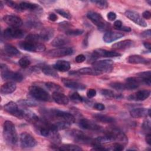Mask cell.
<instances>
[{"label": "cell", "instance_id": "1", "mask_svg": "<svg viewBox=\"0 0 151 151\" xmlns=\"http://www.w3.org/2000/svg\"><path fill=\"white\" fill-rule=\"evenodd\" d=\"M45 113L47 116V119L49 117L55 120L54 122L62 121L65 122L70 125L75 122L74 116L72 114L66 111L58 109H51L50 110H46Z\"/></svg>", "mask_w": 151, "mask_h": 151}, {"label": "cell", "instance_id": "2", "mask_svg": "<svg viewBox=\"0 0 151 151\" xmlns=\"http://www.w3.org/2000/svg\"><path fill=\"white\" fill-rule=\"evenodd\" d=\"M3 135L6 142L10 145H15L18 142V134L14 123L6 120L4 123Z\"/></svg>", "mask_w": 151, "mask_h": 151}, {"label": "cell", "instance_id": "3", "mask_svg": "<svg viewBox=\"0 0 151 151\" xmlns=\"http://www.w3.org/2000/svg\"><path fill=\"white\" fill-rule=\"evenodd\" d=\"M29 93L32 97L42 101H50L51 100L49 93L42 88L37 86H32L29 88Z\"/></svg>", "mask_w": 151, "mask_h": 151}, {"label": "cell", "instance_id": "4", "mask_svg": "<svg viewBox=\"0 0 151 151\" xmlns=\"http://www.w3.org/2000/svg\"><path fill=\"white\" fill-rule=\"evenodd\" d=\"M1 74L2 78L6 80L21 82L23 80V76L21 73L12 71L5 64H1Z\"/></svg>", "mask_w": 151, "mask_h": 151}, {"label": "cell", "instance_id": "5", "mask_svg": "<svg viewBox=\"0 0 151 151\" xmlns=\"http://www.w3.org/2000/svg\"><path fill=\"white\" fill-rule=\"evenodd\" d=\"M68 134H69V136L71 137V138L77 143L86 144V145H93V144L94 139L87 136L85 133H84L83 132L79 130H77V129L71 130L68 132Z\"/></svg>", "mask_w": 151, "mask_h": 151}, {"label": "cell", "instance_id": "6", "mask_svg": "<svg viewBox=\"0 0 151 151\" xmlns=\"http://www.w3.org/2000/svg\"><path fill=\"white\" fill-rule=\"evenodd\" d=\"M19 47L25 51L31 52H43L45 50V46L40 42H33L29 41H22L18 44Z\"/></svg>", "mask_w": 151, "mask_h": 151}, {"label": "cell", "instance_id": "7", "mask_svg": "<svg viewBox=\"0 0 151 151\" xmlns=\"http://www.w3.org/2000/svg\"><path fill=\"white\" fill-rule=\"evenodd\" d=\"M106 134L110 135L114 140L119 143L123 144L124 146L128 143V139L126 135L120 129L116 127H111L107 129Z\"/></svg>", "mask_w": 151, "mask_h": 151}, {"label": "cell", "instance_id": "8", "mask_svg": "<svg viewBox=\"0 0 151 151\" xmlns=\"http://www.w3.org/2000/svg\"><path fill=\"white\" fill-rule=\"evenodd\" d=\"M93 67L97 70L101 74L104 73H109L113 68V61L111 60L95 61L93 63Z\"/></svg>", "mask_w": 151, "mask_h": 151}, {"label": "cell", "instance_id": "9", "mask_svg": "<svg viewBox=\"0 0 151 151\" xmlns=\"http://www.w3.org/2000/svg\"><path fill=\"white\" fill-rule=\"evenodd\" d=\"M87 17L100 29L104 30L108 27L107 23L104 20L101 15L96 12H88L87 14Z\"/></svg>", "mask_w": 151, "mask_h": 151}, {"label": "cell", "instance_id": "10", "mask_svg": "<svg viewBox=\"0 0 151 151\" xmlns=\"http://www.w3.org/2000/svg\"><path fill=\"white\" fill-rule=\"evenodd\" d=\"M73 53V50L72 48L63 47L51 50L46 53V55L48 58H58L69 55L72 54Z\"/></svg>", "mask_w": 151, "mask_h": 151}, {"label": "cell", "instance_id": "11", "mask_svg": "<svg viewBox=\"0 0 151 151\" xmlns=\"http://www.w3.org/2000/svg\"><path fill=\"white\" fill-rule=\"evenodd\" d=\"M19 141L21 146L23 148L34 147L37 145L36 140L27 132H23L20 134Z\"/></svg>", "mask_w": 151, "mask_h": 151}, {"label": "cell", "instance_id": "12", "mask_svg": "<svg viewBox=\"0 0 151 151\" xmlns=\"http://www.w3.org/2000/svg\"><path fill=\"white\" fill-rule=\"evenodd\" d=\"M5 110L10 114L17 117L18 119H23V109H19L17 103L14 101H10L4 106Z\"/></svg>", "mask_w": 151, "mask_h": 151}, {"label": "cell", "instance_id": "13", "mask_svg": "<svg viewBox=\"0 0 151 151\" xmlns=\"http://www.w3.org/2000/svg\"><path fill=\"white\" fill-rule=\"evenodd\" d=\"M24 36V32L18 28H8L4 31V37L5 39H18Z\"/></svg>", "mask_w": 151, "mask_h": 151}, {"label": "cell", "instance_id": "14", "mask_svg": "<svg viewBox=\"0 0 151 151\" xmlns=\"http://www.w3.org/2000/svg\"><path fill=\"white\" fill-rule=\"evenodd\" d=\"M124 15L129 19L134 22L135 24L143 27H147L146 22L143 19V18L140 15V14L133 11H126Z\"/></svg>", "mask_w": 151, "mask_h": 151}, {"label": "cell", "instance_id": "15", "mask_svg": "<svg viewBox=\"0 0 151 151\" xmlns=\"http://www.w3.org/2000/svg\"><path fill=\"white\" fill-rule=\"evenodd\" d=\"M121 54L116 51H110L103 49H96L92 53V57L97 58L100 57H116L120 56Z\"/></svg>", "mask_w": 151, "mask_h": 151}, {"label": "cell", "instance_id": "16", "mask_svg": "<svg viewBox=\"0 0 151 151\" xmlns=\"http://www.w3.org/2000/svg\"><path fill=\"white\" fill-rule=\"evenodd\" d=\"M4 21L12 28H19L22 26L23 22L22 19L16 16L13 15H7L3 17Z\"/></svg>", "mask_w": 151, "mask_h": 151}, {"label": "cell", "instance_id": "17", "mask_svg": "<svg viewBox=\"0 0 151 151\" xmlns=\"http://www.w3.org/2000/svg\"><path fill=\"white\" fill-rule=\"evenodd\" d=\"M78 125L82 129L93 131H99L101 130L102 129L100 126L87 119H80L78 122Z\"/></svg>", "mask_w": 151, "mask_h": 151}, {"label": "cell", "instance_id": "18", "mask_svg": "<svg viewBox=\"0 0 151 151\" xmlns=\"http://www.w3.org/2000/svg\"><path fill=\"white\" fill-rule=\"evenodd\" d=\"M150 94V91L149 90H139L135 93L130 95L128 97V100L134 101H143L147 99Z\"/></svg>", "mask_w": 151, "mask_h": 151}, {"label": "cell", "instance_id": "19", "mask_svg": "<svg viewBox=\"0 0 151 151\" xmlns=\"http://www.w3.org/2000/svg\"><path fill=\"white\" fill-rule=\"evenodd\" d=\"M71 75H93L97 76L101 74L97 70L93 67H85L80 68L76 71H73L69 73Z\"/></svg>", "mask_w": 151, "mask_h": 151}, {"label": "cell", "instance_id": "20", "mask_svg": "<svg viewBox=\"0 0 151 151\" xmlns=\"http://www.w3.org/2000/svg\"><path fill=\"white\" fill-rule=\"evenodd\" d=\"M140 84H142V81L139 77H129L126 79L124 85L126 90H132L137 88Z\"/></svg>", "mask_w": 151, "mask_h": 151}, {"label": "cell", "instance_id": "21", "mask_svg": "<svg viewBox=\"0 0 151 151\" xmlns=\"http://www.w3.org/2000/svg\"><path fill=\"white\" fill-rule=\"evenodd\" d=\"M124 36V34L120 32L107 31L103 35V41L106 43H110Z\"/></svg>", "mask_w": 151, "mask_h": 151}, {"label": "cell", "instance_id": "22", "mask_svg": "<svg viewBox=\"0 0 151 151\" xmlns=\"http://www.w3.org/2000/svg\"><path fill=\"white\" fill-rule=\"evenodd\" d=\"M63 84L64 86L68 88L76 89V90H83L86 88V86L80 83H78L77 81H73L68 79H63L62 80Z\"/></svg>", "mask_w": 151, "mask_h": 151}, {"label": "cell", "instance_id": "23", "mask_svg": "<svg viewBox=\"0 0 151 151\" xmlns=\"http://www.w3.org/2000/svg\"><path fill=\"white\" fill-rule=\"evenodd\" d=\"M19 5L21 11H23L25 10H29V11L38 12L42 9L37 4L31 3V2H22L19 4Z\"/></svg>", "mask_w": 151, "mask_h": 151}, {"label": "cell", "instance_id": "24", "mask_svg": "<svg viewBox=\"0 0 151 151\" xmlns=\"http://www.w3.org/2000/svg\"><path fill=\"white\" fill-rule=\"evenodd\" d=\"M52 98L53 100L58 104L67 105L69 103L68 98L61 92H53Z\"/></svg>", "mask_w": 151, "mask_h": 151}, {"label": "cell", "instance_id": "25", "mask_svg": "<svg viewBox=\"0 0 151 151\" xmlns=\"http://www.w3.org/2000/svg\"><path fill=\"white\" fill-rule=\"evenodd\" d=\"M17 86L14 81H8L4 83L1 87V93L2 94H8L13 93L16 90Z\"/></svg>", "mask_w": 151, "mask_h": 151}, {"label": "cell", "instance_id": "26", "mask_svg": "<svg viewBox=\"0 0 151 151\" xmlns=\"http://www.w3.org/2000/svg\"><path fill=\"white\" fill-rule=\"evenodd\" d=\"M54 68L61 72H65L70 70V64L68 61L65 60L57 61L52 66Z\"/></svg>", "mask_w": 151, "mask_h": 151}, {"label": "cell", "instance_id": "27", "mask_svg": "<svg viewBox=\"0 0 151 151\" xmlns=\"http://www.w3.org/2000/svg\"><path fill=\"white\" fill-rule=\"evenodd\" d=\"M130 116L133 118H142L148 116V109L145 108H135L130 110Z\"/></svg>", "mask_w": 151, "mask_h": 151}, {"label": "cell", "instance_id": "28", "mask_svg": "<svg viewBox=\"0 0 151 151\" xmlns=\"http://www.w3.org/2000/svg\"><path fill=\"white\" fill-rule=\"evenodd\" d=\"M23 118L27 122L35 124L39 120L40 118L32 111L27 109H24Z\"/></svg>", "mask_w": 151, "mask_h": 151}, {"label": "cell", "instance_id": "29", "mask_svg": "<svg viewBox=\"0 0 151 151\" xmlns=\"http://www.w3.org/2000/svg\"><path fill=\"white\" fill-rule=\"evenodd\" d=\"M127 61L129 63L133 64H148L150 63V60H147L140 55H132L129 57Z\"/></svg>", "mask_w": 151, "mask_h": 151}, {"label": "cell", "instance_id": "30", "mask_svg": "<svg viewBox=\"0 0 151 151\" xmlns=\"http://www.w3.org/2000/svg\"><path fill=\"white\" fill-rule=\"evenodd\" d=\"M133 44V41L130 40H125L115 43L112 45V48L114 50H125L131 47Z\"/></svg>", "mask_w": 151, "mask_h": 151}, {"label": "cell", "instance_id": "31", "mask_svg": "<svg viewBox=\"0 0 151 151\" xmlns=\"http://www.w3.org/2000/svg\"><path fill=\"white\" fill-rule=\"evenodd\" d=\"M70 42L69 39L63 35H60L55 37L51 42V45L54 47H61L68 44Z\"/></svg>", "mask_w": 151, "mask_h": 151}, {"label": "cell", "instance_id": "32", "mask_svg": "<svg viewBox=\"0 0 151 151\" xmlns=\"http://www.w3.org/2000/svg\"><path fill=\"white\" fill-rule=\"evenodd\" d=\"M54 34V31L52 28H47L43 29L40 34V35L42 40V41H48L51 40Z\"/></svg>", "mask_w": 151, "mask_h": 151}, {"label": "cell", "instance_id": "33", "mask_svg": "<svg viewBox=\"0 0 151 151\" xmlns=\"http://www.w3.org/2000/svg\"><path fill=\"white\" fill-rule=\"evenodd\" d=\"M4 52L5 54L10 57H17L20 55V52L15 47L6 44L4 47Z\"/></svg>", "mask_w": 151, "mask_h": 151}, {"label": "cell", "instance_id": "34", "mask_svg": "<svg viewBox=\"0 0 151 151\" xmlns=\"http://www.w3.org/2000/svg\"><path fill=\"white\" fill-rule=\"evenodd\" d=\"M137 77L141 79L142 81V84H146L147 86H150L151 82H150V77H151V72L150 71H143L140 72L139 73H137L136 74Z\"/></svg>", "mask_w": 151, "mask_h": 151}, {"label": "cell", "instance_id": "35", "mask_svg": "<svg viewBox=\"0 0 151 151\" xmlns=\"http://www.w3.org/2000/svg\"><path fill=\"white\" fill-rule=\"evenodd\" d=\"M93 117L96 120L105 123H111L115 122V119L113 117L102 114H95L93 115Z\"/></svg>", "mask_w": 151, "mask_h": 151}, {"label": "cell", "instance_id": "36", "mask_svg": "<svg viewBox=\"0 0 151 151\" xmlns=\"http://www.w3.org/2000/svg\"><path fill=\"white\" fill-rule=\"evenodd\" d=\"M41 70H42V73L47 76H51V77H52L54 78L58 77V75L57 71H55L56 70H55L53 67H51L50 65H44L42 67Z\"/></svg>", "mask_w": 151, "mask_h": 151}, {"label": "cell", "instance_id": "37", "mask_svg": "<svg viewBox=\"0 0 151 151\" xmlns=\"http://www.w3.org/2000/svg\"><path fill=\"white\" fill-rule=\"evenodd\" d=\"M57 149L60 150H73V151H80L82 150V149L78 146L72 145V144H64L60 146Z\"/></svg>", "mask_w": 151, "mask_h": 151}, {"label": "cell", "instance_id": "38", "mask_svg": "<svg viewBox=\"0 0 151 151\" xmlns=\"http://www.w3.org/2000/svg\"><path fill=\"white\" fill-rule=\"evenodd\" d=\"M45 86L50 91H52V92H61L63 91L62 87L59 86L57 84H55L54 83L51 82H48L45 83Z\"/></svg>", "mask_w": 151, "mask_h": 151}, {"label": "cell", "instance_id": "39", "mask_svg": "<svg viewBox=\"0 0 151 151\" xmlns=\"http://www.w3.org/2000/svg\"><path fill=\"white\" fill-rule=\"evenodd\" d=\"M25 41L33 42H40L42 41L40 34H30L28 35L25 38Z\"/></svg>", "mask_w": 151, "mask_h": 151}, {"label": "cell", "instance_id": "40", "mask_svg": "<svg viewBox=\"0 0 151 151\" xmlns=\"http://www.w3.org/2000/svg\"><path fill=\"white\" fill-rule=\"evenodd\" d=\"M110 86L111 88L119 91H122V90H126L124 83H122L120 82H113L110 84Z\"/></svg>", "mask_w": 151, "mask_h": 151}, {"label": "cell", "instance_id": "41", "mask_svg": "<svg viewBox=\"0 0 151 151\" xmlns=\"http://www.w3.org/2000/svg\"><path fill=\"white\" fill-rule=\"evenodd\" d=\"M18 64L23 68H27L31 64V61L27 57H22L18 61Z\"/></svg>", "mask_w": 151, "mask_h": 151}, {"label": "cell", "instance_id": "42", "mask_svg": "<svg viewBox=\"0 0 151 151\" xmlns=\"http://www.w3.org/2000/svg\"><path fill=\"white\" fill-rule=\"evenodd\" d=\"M83 29H69L65 31V34L71 36H77L81 35L83 33Z\"/></svg>", "mask_w": 151, "mask_h": 151}, {"label": "cell", "instance_id": "43", "mask_svg": "<svg viewBox=\"0 0 151 151\" xmlns=\"http://www.w3.org/2000/svg\"><path fill=\"white\" fill-rule=\"evenodd\" d=\"M70 99L75 103H80L83 101L84 99L77 92H74L70 95Z\"/></svg>", "mask_w": 151, "mask_h": 151}, {"label": "cell", "instance_id": "44", "mask_svg": "<svg viewBox=\"0 0 151 151\" xmlns=\"http://www.w3.org/2000/svg\"><path fill=\"white\" fill-rule=\"evenodd\" d=\"M55 11L57 12V13H58V14H60V15H61L66 19H71L72 18L71 15L70 14V12L63 9H56Z\"/></svg>", "mask_w": 151, "mask_h": 151}, {"label": "cell", "instance_id": "45", "mask_svg": "<svg viewBox=\"0 0 151 151\" xmlns=\"http://www.w3.org/2000/svg\"><path fill=\"white\" fill-rule=\"evenodd\" d=\"M18 103L21 106L24 107H34L37 105L36 103L28 100H21L18 101Z\"/></svg>", "mask_w": 151, "mask_h": 151}, {"label": "cell", "instance_id": "46", "mask_svg": "<svg viewBox=\"0 0 151 151\" xmlns=\"http://www.w3.org/2000/svg\"><path fill=\"white\" fill-rule=\"evenodd\" d=\"M91 2L96 4V5L100 9H105L108 6V2L106 1H91Z\"/></svg>", "mask_w": 151, "mask_h": 151}, {"label": "cell", "instance_id": "47", "mask_svg": "<svg viewBox=\"0 0 151 151\" xmlns=\"http://www.w3.org/2000/svg\"><path fill=\"white\" fill-rule=\"evenodd\" d=\"M150 127H151V126H150V122L149 120L148 119H145L143 123H142V128L143 129V130L145 132H147L148 133H150Z\"/></svg>", "mask_w": 151, "mask_h": 151}, {"label": "cell", "instance_id": "48", "mask_svg": "<svg viewBox=\"0 0 151 151\" xmlns=\"http://www.w3.org/2000/svg\"><path fill=\"white\" fill-rule=\"evenodd\" d=\"M101 94L106 97L113 98L115 97L114 93L112 90L108 89H102L101 90Z\"/></svg>", "mask_w": 151, "mask_h": 151}, {"label": "cell", "instance_id": "49", "mask_svg": "<svg viewBox=\"0 0 151 151\" xmlns=\"http://www.w3.org/2000/svg\"><path fill=\"white\" fill-rule=\"evenodd\" d=\"M5 3L9 6H10L11 8L18 11H21L20 8H19V4H17V3L12 1H5Z\"/></svg>", "mask_w": 151, "mask_h": 151}, {"label": "cell", "instance_id": "50", "mask_svg": "<svg viewBox=\"0 0 151 151\" xmlns=\"http://www.w3.org/2000/svg\"><path fill=\"white\" fill-rule=\"evenodd\" d=\"M113 150H116V151H121L124 149V145L120 143L116 142L113 143Z\"/></svg>", "mask_w": 151, "mask_h": 151}, {"label": "cell", "instance_id": "51", "mask_svg": "<svg viewBox=\"0 0 151 151\" xmlns=\"http://www.w3.org/2000/svg\"><path fill=\"white\" fill-rule=\"evenodd\" d=\"M86 94L88 98L89 99L93 98L96 95V90L94 88H90L87 91Z\"/></svg>", "mask_w": 151, "mask_h": 151}, {"label": "cell", "instance_id": "52", "mask_svg": "<svg viewBox=\"0 0 151 151\" xmlns=\"http://www.w3.org/2000/svg\"><path fill=\"white\" fill-rule=\"evenodd\" d=\"M85 60H86V57L83 54H79L77 55L75 58V61L78 63H83L85 61Z\"/></svg>", "mask_w": 151, "mask_h": 151}, {"label": "cell", "instance_id": "53", "mask_svg": "<svg viewBox=\"0 0 151 151\" xmlns=\"http://www.w3.org/2000/svg\"><path fill=\"white\" fill-rule=\"evenodd\" d=\"M93 107H94V109L99 110V111H102V110H104L105 109L104 105L102 103H95L93 106Z\"/></svg>", "mask_w": 151, "mask_h": 151}, {"label": "cell", "instance_id": "54", "mask_svg": "<svg viewBox=\"0 0 151 151\" xmlns=\"http://www.w3.org/2000/svg\"><path fill=\"white\" fill-rule=\"evenodd\" d=\"M107 17L109 20H110L111 21H113L116 18V14L113 12H110L107 14Z\"/></svg>", "mask_w": 151, "mask_h": 151}, {"label": "cell", "instance_id": "55", "mask_svg": "<svg viewBox=\"0 0 151 151\" xmlns=\"http://www.w3.org/2000/svg\"><path fill=\"white\" fill-rule=\"evenodd\" d=\"M27 25H28V26H29L32 28H36L40 25V24L35 21H30L28 22Z\"/></svg>", "mask_w": 151, "mask_h": 151}, {"label": "cell", "instance_id": "56", "mask_svg": "<svg viewBox=\"0 0 151 151\" xmlns=\"http://www.w3.org/2000/svg\"><path fill=\"white\" fill-rule=\"evenodd\" d=\"M142 17L146 19H149L151 17V14L149 11H145L142 14Z\"/></svg>", "mask_w": 151, "mask_h": 151}, {"label": "cell", "instance_id": "57", "mask_svg": "<svg viewBox=\"0 0 151 151\" xmlns=\"http://www.w3.org/2000/svg\"><path fill=\"white\" fill-rule=\"evenodd\" d=\"M122 27V22L120 20H117L114 22V27L116 29H119Z\"/></svg>", "mask_w": 151, "mask_h": 151}, {"label": "cell", "instance_id": "58", "mask_svg": "<svg viewBox=\"0 0 151 151\" xmlns=\"http://www.w3.org/2000/svg\"><path fill=\"white\" fill-rule=\"evenodd\" d=\"M57 18L58 17L57 15L55 14L54 13H51L48 16V19L51 21H55L57 20Z\"/></svg>", "mask_w": 151, "mask_h": 151}, {"label": "cell", "instance_id": "59", "mask_svg": "<svg viewBox=\"0 0 151 151\" xmlns=\"http://www.w3.org/2000/svg\"><path fill=\"white\" fill-rule=\"evenodd\" d=\"M146 141L149 145H151V135L150 133H147L146 136Z\"/></svg>", "mask_w": 151, "mask_h": 151}, {"label": "cell", "instance_id": "60", "mask_svg": "<svg viewBox=\"0 0 151 151\" xmlns=\"http://www.w3.org/2000/svg\"><path fill=\"white\" fill-rule=\"evenodd\" d=\"M119 30H121L125 32H130L131 31V28L129 27H126V26H122L119 29Z\"/></svg>", "mask_w": 151, "mask_h": 151}, {"label": "cell", "instance_id": "61", "mask_svg": "<svg viewBox=\"0 0 151 151\" xmlns=\"http://www.w3.org/2000/svg\"><path fill=\"white\" fill-rule=\"evenodd\" d=\"M142 36L144 37H150V29H147V30L144 31L142 33Z\"/></svg>", "mask_w": 151, "mask_h": 151}, {"label": "cell", "instance_id": "62", "mask_svg": "<svg viewBox=\"0 0 151 151\" xmlns=\"http://www.w3.org/2000/svg\"><path fill=\"white\" fill-rule=\"evenodd\" d=\"M143 45L145 46V48H146L147 49H148L149 50H150L151 48V45H150V44L149 42H145L143 43Z\"/></svg>", "mask_w": 151, "mask_h": 151}, {"label": "cell", "instance_id": "63", "mask_svg": "<svg viewBox=\"0 0 151 151\" xmlns=\"http://www.w3.org/2000/svg\"><path fill=\"white\" fill-rule=\"evenodd\" d=\"M0 6H1V9H2V8H3V4H2V1L0 2Z\"/></svg>", "mask_w": 151, "mask_h": 151}]
</instances>
